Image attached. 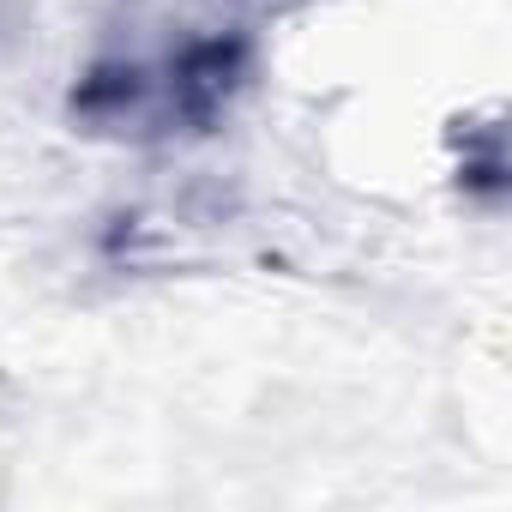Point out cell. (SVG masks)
Here are the masks:
<instances>
[{
    "label": "cell",
    "mask_w": 512,
    "mask_h": 512,
    "mask_svg": "<svg viewBox=\"0 0 512 512\" xmlns=\"http://www.w3.org/2000/svg\"><path fill=\"white\" fill-rule=\"evenodd\" d=\"M241 85H247V43L193 37L157 61L91 67L85 85L73 91V115L115 133H199L229 109Z\"/></svg>",
    "instance_id": "6da1fadb"
}]
</instances>
